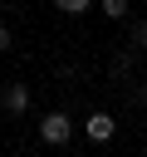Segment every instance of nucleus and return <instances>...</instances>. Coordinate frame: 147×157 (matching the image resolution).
Returning <instances> with one entry per match:
<instances>
[{"label": "nucleus", "instance_id": "obj_9", "mask_svg": "<svg viewBox=\"0 0 147 157\" xmlns=\"http://www.w3.org/2000/svg\"><path fill=\"white\" fill-rule=\"evenodd\" d=\"M137 157H147V152H137Z\"/></svg>", "mask_w": 147, "mask_h": 157}, {"label": "nucleus", "instance_id": "obj_4", "mask_svg": "<svg viewBox=\"0 0 147 157\" xmlns=\"http://www.w3.org/2000/svg\"><path fill=\"white\" fill-rule=\"evenodd\" d=\"M132 64H137V49H118L113 54V74H132Z\"/></svg>", "mask_w": 147, "mask_h": 157}, {"label": "nucleus", "instance_id": "obj_5", "mask_svg": "<svg viewBox=\"0 0 147 157\" xmlns=\"http://www.w3.org/2000/svg\"><path fill=\"white\" fill-rule=\"evenodd\" d=\"M127 5H132V0H103V15H108V20H123Z\"/></svg>", "mask_w": 147, "mask_h": 157}, {"label": "nucleus", "instance_id": "obj_7", "mask_svg": "<svg viewBox=\"0 0 147 157\" xmlns=\"http://www.w3.org/2000/svg\"><path fill=\"white\" fill-rule=\"evenodd\" d=\"M132 39H137V49L147 54V25H137V29H132Z\"/></svg>", "mask_w": 147, "mask_h": 157}, {"label": "nucleus", "instance_id": "obj_2", "mask_svg": "<svg viewBox=\"0 0 147 157\" xmlns=\"http://www.w3.org/2000/svg\"><path fill=\"white\" fill-rule=\"evenodd\" d=\"M83 132H88L93 142H108V137L118 132V118H113V113H88V118H83Z\"/></svg>", "mask_w": 147, "mask_h": 157}, {"label": "nucleus", "instance_id": "obj_3", "mask_svg": "<svg viewBox=\"0 0 147 157\" xmlns=\"http://www.w3.org/2000/svg\"><path fill=\"white\" fill-rule=\"evenodd\" d=\"M0 108H5L10 118H20V113L29 108V88H24V83H5V93H0Z\"/></svg>", "mask_w": 147, "mask_h": 157}, {"label": "nucleus", "instance_id": "obj_6", "mask_svg": "<svg viewBox=\"0 0 147 157\" xmlns=\"http://www.w3.org/2000/svg\"><path fill=\"white\" fill-rule=\"evenodd\" d=\"M54 5H59V10H64V15H83V10H88V5H93V0H54Z\"/></svg>", "mask_w": 147, "mask_h": 157}, {"label": "nucleus", "instance_id": "obj_8", "mask_svg": "<svg viewBox=\"0 0 147 157\" xmlns=\"http://www.w3.org/2000/svg\"><path fill=\"white\" fill-rule=\"evenodd\" d=\"M10 44H15V34H10L5 25H0V49H10Z\"/></svg>", "mask_w": 147, "mask_h": 157}, {"label": "nucleus", "instance_id": "obj_1", "mask_svg": "<svg viewBox=\"0 0 147 157\" xmlns=\"http://www.w3.org/2000/svg\"><path fill=\"white\" fill-rule=\"evenodd\" d=\"M69 137H74V118H69V113H44V118H39V142L64 147Z\"/></svg>", "mask_w": 147, "mask_h": 157}]
</instances>
